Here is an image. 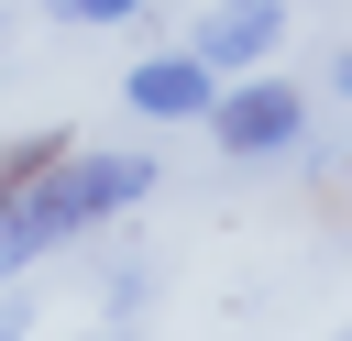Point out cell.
I'll use <instances>...</instances> for the list:
<instances>
[{
    "label": "cell",
    "mask_w": 352,
    "mask_h": 341,
    "mask_svg": "<svg viewBox=\"0 0 352 341\" xmlns=\"http://www.w3.org/2000/svg\"><path fill=\"white\" fill-rule=\"evenodd\" d=\"M275 44H286V0H209V22H198V55H209L220 77L264 66Z\"/></svg>",
    "instance_id": "cell-4"
},
{
    "label": "cell",
    "mask_w": 352,
    "mask_h": 341,
    "mask_svg": "<svg viewBox=\"0 0 352 341\" xmlns=\"http://www.w3.org/2000/svg\"><path fill=\"white\" fill-rule=\"evenodd\" d=\"M330 77H341V99H352V55H341V66H330Z\"/></svg>",
    "instance_id": "cell-7"
},
{
    "label": "cell",
    "mask_w": 352,
    "mask_h": 341,
    "mask_svg": "<svg viewBox=\"0 0 352 341\" xmlns=\"http://www.w3.org/2000/svg\"><path fill=\"white\" fill-rule=\"evenodd\" d=\"M121 99L143 110V121H209V99H220V66L187 44V55H143L132 77H121Z\"/></svg>",
    "instance_id": "cell-3"
},
{
    "label": "cell",
    "mask_w": 352,
    "mask_h": 341,
    "mask_svg": "<svg viewBox=\"0 0 352 341\" xmlns=\"http://www.w3.org/2000/svg\"><path fill=\"white\" fill-rule=\"evenodd\" d=\"M44 11H55V22H132L143 0H44Z\"/></svg>",
    "instance_id": "cell-6"
},
{
    "label": "cell",
    "mask_w": 352,
    "mask_h": 341,
    "mask_svg": "<svg viewBox=\"0 0 352 341\" xmlns=\"http://www.w3.org/2000/svg\"><path fill=\"white\" fill-rule=\"evenodd\" d=\"M44 154H55V132H22V143H0V209H11V187H22Z\"/></svg>",
    "instance_id": "cell-5"
},
{
    "label": "cell",
    "mask_w": 352,
    "mask_h": 341,
    "mask_svg": "<svg viewBox=\"0 0 352 341\" xmlns=\"http://www.w3.org/2000/svg\"><path fill=\"white\" fill-rule=\"evenodd\" d=\"M143 187H154V154H66V143H55V154L11 187V209H0V275H22V264H44V253H66L77 231L121 220Z\"/></svg>",
    "instance_id": "cell-1"
},
{
    "label": "cell",
    "mask_w": 352,
    "mask_h": 341,
    "mask_svg": "<svg viewBox=\"0 0 352 341\" xmlns=\"http://www.w3.org/2000/svg\"><path fill=\"white\" fill-rule=\"evenodd\" d=\"M209 132H220V154L253 165V154H286V143L308 132V99H297L286 77H253V66H242V88L209 99Z\"/></svg>",
    "instance_id": "cell-2"
}]
</instances>
